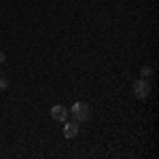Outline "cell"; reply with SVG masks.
<instances>
[{"label": "cell", "mask_w": 159, "mask_h": 159, "mask_svg": "<svg viewBox=\"0 0 159 159\" xmlns=\"http://www.w3.org/2000/svg\"><path fill=\"white\" fill-rule=\"evenodd\" d=\"M68 108L66 106H61V104H55V106H51V119L53 121H57V123H64V121H68Z\"/></svg>", "instance_id": "3957f363"}, {"label": "cell", "mask_w": 159, "mask_h": 159, "mask_svg": "<svg viewBox=\"0 0 159 159\" xmlns=\"http://www.w3.org/2000/svg\"><path fill=\"white\" fill-rule=\"evenodd\" d=\"M64 136L66 138H76L79 136V123L76 121H64Z\"/></svg>", "instance_id": "277c9868"}, {"label": "cell", "mask_w": 159, "mask_h": 159, "mask_svg": "<svg viewBox=\"0 0 159 159\" xmlns=\"http://www.w3.org/2000/svg\"><path fill=\"white\" fill-rule=\"evenodd\" d=\"M9 87V79L7 76H0V89H7Z\"/></svg>", "instance_id": "8992f818"}, {"label": "cell", "mask_w": 159, "mask_h": 159, "mask_svg": "<svg viewBox=\"0 0 159 159\" xmlns=\"http://www.w3.org/2000/svg\"><path fill=\"white\" fill-rule=\"evenodd\" d=\"M4 60H7V55H4V51H0V64H2Z\"/></svg>", "instance_id": "52a82bcc"}, {"label": "cell", "mask_w": 159, "mask_h": 159, "mask_svg": "<svg viewBox=\"0 0 159 159\" xmlns=\"http://www.w3.org/2000/svg\"><path fill=\"white\" fill-rule=\"evenodd\" d=\"M68 112L74 117V121H76V123H85V121L91 119V106H89L87 102H74Z\"/></svg>", "instance_id": "6da1fadb"}, {"label": "cell", "mask_w": 159, "mask_h": 159, "mask_svg": "<svg viewBox=\"0 0 159 159\" xmlns=\"http://www.w3.org/2000/svg\"><path fill=\"white\" fill-rule=\"evenodd\" d=\"M140 74H142V76H140V79H148V76H151V74H153V68H148V66H144V68H142V70H140Z\"/></svg>", "instance_id": "5b68a950"}, {"label": "cell", "mask_w": 159, "mask_h": 159, "mask_svg": "<svg viewBox=\"0 0 159 159\" xmlns=\"http://www.w3.org/2000/svg\"><path fill=\"white\" fill-rule=\"evenodd\" d=\"M132 89H134V96L138 100H147L148 93H151V85L147 83V79H138L134 85H132Z\"/></svg>", "instance_id": "7a4b0ae2"}]
</instances>
